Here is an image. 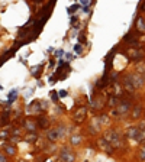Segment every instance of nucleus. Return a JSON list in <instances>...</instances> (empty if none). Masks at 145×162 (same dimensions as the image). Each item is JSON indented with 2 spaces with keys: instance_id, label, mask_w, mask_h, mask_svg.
Instances as JSON below:
<instances>
[{
  "instance_id": "12",
  "label": "nucleus",
  "mask_w": 145,
  "mask_h": 162,
  "mask_svg": "<svg viewBox=\"0 0 145 162\" xmlns=\"http://www.w3.org/2000/svg\"><path fill=\"white\" fill-rule=\"evenodd\" d=\"M141 113H142V109H141L139 106H137V107H135V110L132 112V117H134V119H137V117L141 116Z\"/></svg>"
},
{
  "instance_id": "11",
  "label": "nucleus",
  "mask_w": 145,
  "mask_h": 162,
  "mask_svg": "<svg viewBox=\"0 0 145 162\" xmlns=\"http://www.w3.org/2000/svg\"><path fill=\"white\" fill-rule=\"evenodd\" d=\"M125 87H126V90H128L129 93H134V88H135V87H134V84L131 82V80H129L128 77L125 78Z\"/></svg>"
},
{
  "instance_id": "27",
  "label": "nucleus",
  "mask_w": 145,
  "mask_h": 162,
  "mask_svg": "<svg viewBox=\"0 0 145 162\" xmlns=\"http://www.w3.org/2000/svg\"><path fill=\"white\" fill-rule=\"evenodd\" d=\"M0 161H2V162H6V158H5V155H2V156H0Z\"/></svg>"
},
{
  "instance_id": "16",
  "label": "nucleus",
  "mask_w": 145,
  "mask_h": 162,
  "mask_svg": "<svg viewBox=\"0 0 145 162\" xmlns=\"http://www.w3.org/2000/svg\"><path fill=\"white\" fill-rule=\"evenodd\" d=\"M139 159H141V161H145V145H142V148H141V152H139Z\"/></svg>"
},
{
  "instance_id": "23",
  "label": "nucleus",
  "mask_w": 145,
  "mask_h": 162,
  "mask_svg": "<svg viewBox=\"0 0 145 162\" xmlns=\"http://www.w3.org/2000/svg\"><path fill=\"white\" fill-rule=\"evenodd\" d=\"M138 73H141V74L145 73V67H144V65H139V67H138Z\"/></svg>"
},
{
  "instance_id": "29",
  "label": "nucleus",
  "mask_w": 145,
  "mask_h": 162,
  "mask_svg": "<svg viewBox=\"0 0 145 162\" xmlns=\"http://www.w3.org/2000/svg\"><path fill=\"white\" fill-rule=\"evenodd\" d=\"M20 162H25V161H20Z\"/></svg>"
},
{
  "instance_id": "9",
  "label": "nucleus",
  "mask_w": 145,
  "mask_h": 162,
  "mask_svg": "<svg viewBox=\"0 0 145 162\" xmlns=\"http://www.w3.org/2000/svg\"><path fill=\"white\" fill-rule=\"evenodd\" d=\"M16 97H17V90H12L8 96V106H10V103H12Z\"/></svg>"
},
{
  "instance_id": "28",
  "label": "nucleus",
  "mask_w": 145,
  "mask_h": 162,
  "mask_svg": "<svg viewBox=\"0 0 145 162\" xmlns=\"http://www.w3.org/2000/svg\"><path fill=\"white\" fill-rule=\"evenodd\" d=\"M33 2H35V3H39L41 0H33Z\"/></svg>"
},
{
  "instance_id": "21",
  "label": "nucleus",
  "mask_w": 145,
  "mask_h": 162,
  "mask_svg": "<svg viewBox=\"0 0 145 162\" xmlns=\"http://www.w3.org/2000/svg\"><path fill=\"white\" fill-rule=\"evenodd\" d=\"M74 52H77V54H80L81 52V45L80 44H77V45L74 46Z\"/></svg>"
},
{
  "instance_id": "7",
  "label": "nucleus",
  "mask_w": 145,
  "mask_h": 162,
  "mask_svg": "<svg viewBox=\"0 0 145 162\" xmlns=\"http://www.w3.org/2000/svg\"><path fill=\"white\" fill-rule=\"evenodd\" d=\"M48 139L49 140H58V139L61 138L60 136V130H58V128H55V129H52V130H48Z\"/></svg>"
},
{
  "instance_id": "10",
  "label": "nucleus",
  "mask_w": 145,
  "mask_h": 162,
  "mask_svg": "<svg viewBox=\"0 0 145 162\" xmlns=\"http://www.w3.org/2000/svg\"><path fill=\"white\" fill-rule=\"evenodd\" d=\"M38 124H39L41 128H42V129H47V128H48V120H47V119H45V117H44V116H41L39 119H38Z\"/></svg>"
},
{
  "instance_id": "25",
  "label": "nucleus",
  "mask_w": 145,
  "mask_h": 162,
  "mask_svg": "<svg viewBox=\"0 0 145 162\" xmlns=\"http://www.w3.org/2000/svg\"><path fill=\"white\" fill-rule=\"evenodd\" d=\"M65 96H67V91L65 90H61L60 91V97H65Z\"/></svg>"
},
{
  "instance_id": "24",
  "label": "nucleus",
  "mask_w": 145,
  "mask_h": 162,
  "mask_svg": "<svg viewBox=\"0 0 145 162\" xmlns=\"http://www.w3.org/2000/svg\"><path fill=\"white\" fill-rule=\"evenodd\" d=\"M90 2H91V0H80V3L83 4V6H86V4H90Z\"/></svg>"
},
{
  "instance_id": "22",
  "label": "nucleus",
  "mask_w": 145,
  "mask_h": 162,
  "mask_svg": "<svg viewBox=\"0 0 145 162\" xmlns=\"http://www.w3.org/2000/svg\"><path fill=\"white\" fill-rule=\"evenodd\" d=\"M51 98H52V100H58V94H57V91H51Z\"/></svg>"
},
{
  "instance_id": "8",
  "label": "nucleus",
  "mask_w": 145,
  "mask_h": 162,
  "mask_svg": "<svg viewBox=\"0 0 145 162\" xmlns=\"http://www.w3.org/2000/svg\"><path fill=\"white\" fill-rule=\"evenodd\" d=\"M113 93H115L116 96H121L122 93H123V91H122L121 84H119L118 81H115V82H113Z\"/></svg>"
},
{
  "instance_id": "26",
  "label": "nucleus",
  "mask_w": 145,
  "mask_h": 162,
  "mask_svg": "<svg viewBox=\"0 0 145 162\" xmlns=\"http://www.w3.org/2000/svg\"><path fill=\"white\" fill-rule=\"evenodd\" d=\"M84 40H86V38H84V35L81 33V36H80V42H84Z\"/></svg>"
},
{
  "instance_id": "14",
  "label": "nucleus",
  "mask_w": 145,
  "mask_h": 162,
  "mask_svg": "<svg viewBox=\"0 0 145 162\" xmlns=\"http://www.w3.org/2000/svg\"><path fill=\"white\" fill-rule=\"evenodd\" d=\"M107 103H109V106H118L119 103H121V101H119V100H118L116 97H110V98H109V101H107Z\"/></svg>"
},
{
  "instance_id": "2",
  "label": "nucleus",
  "mask_w": 145,
  "mask_h": 162,
  "mask_svg": "<svg viewBox=\"0 0 145 162\" xmlns=\"http://www.w3.org/2000/svg\"><path fill=\"white\" fill-rule=\"evenodd\" d=\"M129 109H131V103H129V101H121V103L118 104V109L113 112V114H116V113L125 114L129 110Z\"/></svg>"
},
{
  "instance_id": "13",
  "label": "nucleus",
  "mask_w": 145,
  "mask_h": 162,
  "mask_svg": "<svg viewBox=\"0 0 145 162\" xmlns=\"http://www.w3.org/2000/svg\"><path fill=\"white\" fill-rule=\"evenodd\" d=\"M25 128H26L28 130H31V132H33V130H35V123H33V122L26 120L25 122Z\"/></svg>"
},
{
  "instance_id": "3",
  "label": "nucleus",
  "mask_w": 145,
  "mask_h": 162,
  "mask_svg": "<svg viewBox=\"0 0 145 162\" xmlns=\"http://www.w3.org/2000/svg\"><path fill=\"white\" fill-rule=\"evenodd\" d=\"M128 78L131 80V82L134 84V87H142L144 86V78L138 74H134V75H128Z\"/></svg>"
},
{
  "instance_id": "5",
  "label": "nucleus",
  "mask_w": 145,
  "mask_h": 162,
  "mask_svg": "<svg viewBox=\"0 0 145 162\" xmlns=\"http://www.w3.org/2000/svg\"><path fill=\"white\" fill-rule=\"evenodd\" d=\"M129 57H131L132 61H141L145 57V54L142 51H134V49H131L129 51Z\"/></svg>"
},
{
  "instance_id": "20",
  "label": "nucleus",
  "mask_w": 145,
  "mask_h": 162,
  "mask_svg": "<svg viewBox=\"0 0 145 162\" xmlns=\"http://www.w3.org/2000/svg\"><path fill=\"white\" fill-rule=\"evenodd\" d=\"M6 151H8L9 155H13V154H15V148H13V146H10V145L6 146Z\"/></svg>"
},
{
  "instance_id": "1",
  "label": "nucleus",
  "mask_w": 145,
  "mask_h": 162,
  "mask_svg": "<svg viewBox=\"0 0 145 162\" xmlns=\"http://www.w3.org/2000/svg\"><path fill=\"white\" fill-rule=\"evenodd\" d=\"M61 159L64 162H74L76 155L72 154L68 148H63V149H61Z\"/></svg>"
},
{
  "instance_id": "17",
  "label": "nucleus",
  "mask_w": 145,
  "mask_h": 162,
  "mask_svg": "<svg viewBox=\"0 0 145 162\" xmlns=\"http://www.w3.org/2000/svg\"><path fill=\"white\" fill-rule=\"evenodd\" d=\"M35 140H36V135H33V133L26 136V142H35Z\"/></svg>"
},
{
  "instance_id": "6",
  "label": "nucleus",
  "mask_w": 145,
  "mask_h": 162,
  "mask_svg": "<svg viewBox=\"0 0 145 162\" xmlns=\"http://www.w3.org/2000/svg\"><path fill=\"white\" fill-rule=\"evenodd\" d=\"M99 145H100V148H102L103 151H106L107 154H112V152H113L112 145H109L106 139H99Z\"/></svg>"
},
{
  "instance_id": "15",
  "label": "nucleus",
  "mask_w": 145,
  "mask_h": 162,
  "mask_svg": "<svg viewBox=\"0 0 145 162\" xmlns=\"http://www.w3.org/2000/svg\"><path fill=\"white\" fill-rule=\"evenodd\" d=\"M137 28L139 29V31H145V25H144V20H142V19H138Z\"/></svg>"
},
{
  "instance_id": "4",
  "label": "nucleus",
  "mask_w": 145,
  "mask_h": 162,
  "mask_svg": "<svg viewBox=\"0 0 145 162\" xmlns=\"http://www.w3.org/2000/svg\"><path fill=\"white\" fill-rule=\"evenodd\" d=\"M86 114H87V107H84V106H83V107H80V109L74 113V120L80 123V122L84 120V116H86Z\"/></svg>"
},
{
  "instance_id": "18",
  "label": "nucleus",
  "mask_w": 145,
  "mask_h": 162,
  "mask_svg": "<svg viewBox=\"0 0 145 162\" xmlns=\"http://www.w3.org/2000/svg\"><path fill=\"white\" fill-rule=\"evenodd\" d=\"M81 140H80V136H72L71 138V143L72 145H79Z\"/></svg>"
},
{
  "instance_id": "19",
  "label": "nucleus",
  "mask_w": 145,
  "mask_h": 162,
  "mask_svg": "<svg viewBox=\"0 0 145 162\" xmlns=\"http://www.w3.org/2000/svg\"><path fill=\"white\" fill-rule=\"evenodd\" d=\"M77 9H79V6H77V4H72V6H70V8H68V13H70V15H72V13H74Z\"/></svg>"
}]
</instances>
